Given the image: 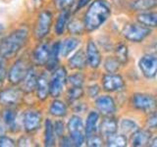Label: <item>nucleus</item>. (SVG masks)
<instances>
[{"instance_id":"15","label":"nucleus","mask_w":157,"mask_h":147,"mask_svg":"<svg viewBox=\"0 0 157 147\" xmlns=\"http://www.w3.org/2000/svg\"><path fill=\"white\" fill-rule=\"evenodd\" d=\"M102 87L107 92H118L125 87V81L120 75L107 74L102 77Z\"/></svg>"},{"instance_id":"37","label":"nucleus","mask_w":157,"mask_h":147,"mask_svg":"<svg viewBox=\"0 0 157 147\" xmlns=\"http://www.w3.org/2000/svg\"><path fill=\"white\" fill-rule=\"evenodd\" d=\"M17 146H33L34 141L33 138L32 134H26V132H22L21 134H19L16 138Z\"/></svg>"},{"instance_id":"32","label":"nucleus","mask_w":157,"mask_h":147,"mask_svg":"<svg viewBox=\"0 0 157 147\" xmlns=\"http://www.w3.org/2000/svg\"><path fill=\"white\" fill-rule=\"evenodd\" d=\"M104 69L108 74H115L120 69L121 63L118 61L115 56H109L104 61Z\"/></svg>"},{"instance_id":"42","label":"nucleus","mask_w":157,"mask_h":147,"mask_svg":"<svg viewBox=\"0 0 157 147\" xmlns=\"http://www.w3.org/2000/svg\"><path fill=\"white\" fill-rule=\"evenodd\" d=\"M86 145L87 146H91V147H98V146H101L103 141L100 135L98 134H94L90 137H87L86 139Z\"/></svg>"},{"instance_id":"2","label":"nucleus","mask_w":157,"mask_h":147,"mask_svg":"<svg viewBox=\"0 0 157 147\" xmlns=\"http://www.w3.org/2000/svg\"><path fill=\"white\" fill-rule=\"evenodd\" d=\"M111 15L109 4L105 0H94L90 3V7L83 17L86 31L93 32L99 28Z\"/></svg>"},{"instance_id":"10","label":"nucleus","mask_w":157,"mask_h":147,"mask_svg":"<svg viewBox=\"0 0 157 147\" xmlns=\"http://www.w3.org/2000/svg\"><path fill=\"white\" fill-rule=\"evenodd\" d=\"M38 43L33 47L29 57L33 65L37 68L45 67L49 59V54H50L51 44L45 41L43 39L41 41H37Z\"/></svg>"},{"instance_id":"12","label":"nucleus","mask_w":157,"mask_h":147,"mask_svg":"<svg viewBox=\"0 0 157 147\" xmlns=\"http://www.w3.org/2000/svg\"><path fill=\"white\" fill-rule=\"evenodd\" d=\"M49 72L46 70H43L40 73H38L36 91H34V96L40 102L45 101L47 98L50 96V88H49V81H50V76Z\"/></svg>"},{"instance_id":"35","label":"nucleus","mask_w":157,"mask_h":147,"mask_svg":"<svg viewBox=\"0 0 157 147\" xmlns=\"http://www.w3.org/2000/svg\"><path fill=\"white\" fill-rule=\"evenodd\" d=\"M77 0H53V5L57 11L62 12L65 10H71Z\"/></svg>"},{"instance_id":"18","label":"nucleus","mask_w":157,"mask_h":147,"mask_svg":"<svg viewBox=\"0 0 157 147\" xmlns=\"http://www.w3.org/2000/svg\"><path fill=\"white\" fill-rule=\"evenodd\" d=\"M48 114L53 118H56V119L65 118L68 114L67 104L58 98H53V100L48 107Z\"/></svg>"},{"instance_id":"27","label":"nucleus","mask_w":157,"mask_h":147,"mask_svg":"<svg viewBox=\"0 0 157 147\" xmlns=\"http://www.w3.org/2000/svg\"><path fill=\"white\" fill-rule=\"evenodd\" d=\"M136 21L149 28H157V12L141 13L137 15Z\"/></svg>"},{"instance_id":"6","label":"nucleus","mask_w":157,"mask_h":147,"mask_svg":"<svg viewBox=\"0 0 157 147\" xmlns=\"http://www.w3.org/2000/svg\"><path fill=\"white\" fill-rule=\"evenodd\" d=\"M43 117L40 110L34 107H28L23 109V130L24 132L33 135L40 130L43 125Z\"/></svg>"},{"instance_id":"41","label":"nucleus","mask_w":157,"mask_h":147,"mask_svg":"<svg viewBox=\"0 0 157 147\" xmlns=\"http://www.w3.org/2000/svg\"><path fill=\"white\" fill-rule=\"evenodd\" d=\"M146 126L148 129L156 130L157 129V110L152 111L149 116L147 117Z\"/></svg>"},{"instance_id":"1","label":"nucleus","mask_w":157,"mask_h":147,"mask_svg":"<svg viewBox=\"0 0 157 147\" xmlns=\"http://www.w3.org/2000/svg\"><path fill=\"white\" fill-rule=\"evenodd\" d=\"M32 28L27 23L15 26L0 37V58L11 62L26 49L32 37Z\"/></svg>"},{"instance_id":"31","label":"nucleus","mask_w":157,"mask_h":147,"mask_svg":"<svg viewBox=\"0 0 157 147\" xmlns=\"http://www.w3.org/2000/svg\"><path fill=\"white\" fill-rule=\"evenodd\" d=\"M83 94H85V91H83L82 86H71L66 93L67 101L70 104H74L78 100H80Z\"/></svg>"},{"instance_id":"14","label":"nucleus","mask_w":157,"mask_h":147,"mask_svg":"<svg viewBox=\"0 0 157 147\" xmlns=\"http://www.w3.org/2000/svg\"><path fill=\"white\" fill-rule=\"evenodd\" d=\"M37 77H38L37 67H36L34 65H32L29 67L27 75L25 76L23 81L21 82V85H19L21 87V89L23 90V92L26 94V96L33 94L34 91H36Z\"/></svg>"},{"instance_id":"16","label":"nucleus","mask_w":157,"mask_h":147,"mask_svg":"<svg viewBox=\"0 0 157 147\" xmlns=\"http://www.w3.org/2000/svg\"><path fill=\"white\" fill-rule=\"evenodd\" d=\"M98 113L103 116H113L116 112V103L109 95H102L97 97L94 102Z\"/></svg>"},{"instance_id":"29","label":"nucleus","mask_w":157,"mask_h":147,"mask_svg":"<svg viewBox=\"0 0 157 147\" xmlns=\"http://www.w3.org/2000/svg\"><path fill=\"white\" fill-rule=\"evenodd\" d=\"M106 145L109 147H124L127 145V136L125 134H113L106 136Z\"/></svg>"},{"instance_id":"30","label":"nucleus","mask_w":157,"mask_h":147,"mask_svg":"<svg viewBox=\"0 0 157 147\" xmlns=\"http://www.w3.org/2000/svg\"><path fill=\"white\" fill-rule=\"evenodd\" d=\"M120 130L123 134L132 136L135 132L139 130V126L136 123L130 119H123L120 123Z\"/></svg>"},{"instance_id":"40","label":"nucleus","mask_w":157,"mask_h":147,"mask_svg":"<svg viewBox=\"0 0 157 147\" xmlns=\"http://www.w3.org/2000/svg\"><path fill=\"white\" fill-rule=\"evenodd\" d=\"M53 126H54V131H55V134L57 138H60L61 136L65 134V124L64 122L61 120H56L53 123Z\"/></svg>"},{"instance_id":"5","label":"nucleus","mask_w":157,"mask_h":147,"mask_svg":"<svg viewBox=\"0 0 157 147\" xmlns=\"http://www.w3.org/2000/svg\"><path fill=\"white\" fill-rule=\"evenodd\" d=\"M26 97L20 86L5 85L0 88V109L8 107H23Z\"/></svg>"},{"instance_id":"43","label":"nucleus","mask_w":157,"mask_h":147,"mask_svg":"<svg viewBox=\"0 0 157 147\" xmlns=\"http://www.w3.org/2000/svg\"><path fill=\"white\" fill-rule=\"evenodd\" d=\"M59 140V145L60 146H75L74 145V142L72 140V138L69 135H65L64 134L63 136H61L60 138H58Z\"/></svg>"},{"instance_id":"13","label":"nucleus","mask_w":157,"mask_h":147,"mask_svg":"<svg viewBox=\"0 0 157 147\" xmlns=\"http://www.w3.org/2000/svg\"><path fill=\"white\" fill-rule=\"evenodd\" d=\"M139 68L145 77H155L157 75V57L152 54H145L140 59Z\"/></svg>"},{"instance_id":"23","label":"nucleus","mask_w":157,"mask_h":147,"mask_svg":"<svg viewBox=\"0 0 157 147\" xmlns=\"http://www.w3.org/2000/svg\"><path fill=\"white\" fill-rule=\"evenodd\" d=\"M118 130V122L112 116H104L99 125V132L102 136H108L116 134Z\"/></svg>"},{"instance_id":"7","label":"nucleus","mask_w":157,"mask_h":147,"mask_svg":"<svg viewBox=\"0 0 157 147\" xmlns=\"http://www.w3.org/2000/svg\"><path fill=\"white\" fill-rule=\"evenodd\" d=\"M67 71L65 67L58 66L55 70L51 72L49 88H50V97L59 98L64 92V88L67 85Z\"/></svg>"},{"instance_id":"24","label":"nucleus","mask_w":157,"mask_h":147,"mask_svg":"<svg viewBox=\"0 0 157 147\" xmlns=\"http://www.w3.org/2000/svg\"><path fill=\"white\" fill-rule=\"evenodd\" d=\"M71 17V10H65V11L60 12L54 23V33L57 36H61L65 32V29L68 27L69 21Z\"/></svg>"},{"instance_id":"4","label":"nucleus","mask_w":157,"mask_h":147,"mask_svg":"<svg viewBox=\"0 0 157 147\" xmlns=\"http://www.w3.org/2000/svg\"><path fill=\"white\" fill-rule=\"evenodd\" d=\"M53 26V13L48 9L40 10L32 28V36L36 41L45 39L51 32Z\"/></svg>"},{"instance_id":"9","label":"nucleus","mask_w":157,"mask_h":147,"mask_svg":"<svg viewBox=\"0 0 157 147\" xmlns=\"http://www.w3.org/2000/svg\"><path fill=\"white\" fill-rule=\"evenodd\" d=\"M151 33V29L141 24L130 23L122 28V34L131 42H141Z\"/></svg>"},{"instance_id":"17","label":"nucleus","mask_w":157,"mask_h":147,"mask_svg":"<svg viewBox=\"0 0 157 147\" xmlns=\"http://www.w3.org/2000/svg\"><path fill=\"white\" fill-rule=\"evenodd\" d=\"M86 55L87 59V65H90V68L96 69L100 66L101 64V54L99 49L96 46L94 41L90 40L86 43Z\"/></svg>"},{"instance_id":"46","label":"nucleus","mask_w":157,"mask_h":147,"mask_svg":"<svg viewBox=\"0 0 157 147\" xmlns=\"http://www.w3.org/2000/svg\"><path fill=\"white\" fill-rule=\"evenodd\" d=\"M90 2V0H78V1L77 2L76 11H78L80 9H82L83 7H86Z\"/></svg>"},{"instance_id":"22","label":"nucleus","mask_w":157,"mask_h":147,"mask_svg":"<svg viewBox=\"0 0 157 147\" xmlns=\"http://www.w3.org/2000/svg\"><path fill=\"white\" fill-rule=\"evenodd\" d=\"M60 46H61V41L56 40L51 44V49H50V54H49V59L48 62L45 66V69L48 72H53L55 69L59 66V57H60Z\"/></svg>"},{"instance_id":"26","label":"nucleus","mask_w":157,"mask_h":147,"mask_svg":"<svg viewBox=\"0 0 157 147\" xmlns=\"http://www.w3.org/2000/svg\"><path fill=\"white\" fill-rule=\"evenodd\" d=\"M80 45V40L75 36H70L65 38L61 41L60 46V55L61 57H68L71 53L76 50L77 47Z\"/></svg>"},{"instance_id":"39","label":"nucleus","mask_w":157,"mask_h":147,"mask_svg":"<svg viewBox=\"0 0 157 147\" xmlns=\"http://www.w3.org/2000/svg\"><path fill=\"white\" fill-rule=\"evenodd\" d=\"M17 146L16 139H14L11 134H5L0 136V147H12Z\"/></svg>"},{"instance_id":"33","label":"nucleus","mask_w":157,"mask_h":147,"mask_svg":"<svg viewBox=\"0 0 157 147\" xmlns=\"http://www.w3.org/2000/svg\"><path fill=\"white\" fill-rule=\"evenodd\" d=\"M115 57L118 59V61L121 63V65H125L128 62V59H129V50H128V47L125 44H118L115 48Z\"/></svg>"},{"instance_id":"21","label":"nucleus","mask_w":157,"mask_h":147,"mask_svg":"<svg viewBox=\"0 0 157 147\" xmlns=\"http://www.w3.org/2000/svg\"><path fill=\"white\" fill-rule=\"evenodd\" d=\"M98 122H99V113L95 111L90 112V114L86 117L85 130H86V139L87 137H90L94 134H97V130H99L98 127Z\"/></svg>"},{"instance_id":"19","label":"nucleus","mask_w":157,"mask_h":147,"mask_svg":"<svg viewBox=\"0 0 157 147\" xmlns=\"http://www.w3.org/2000/svg\"><path fill=\"white\" fill-rule=\"evenodd\" d=\"M67 65L71 70L81 71L82 69H85L87 65V59H86V53L82 50L76 51L68 59Z\"/></svg>"},{"instance_id":"38","label":"nucleus","mask_w":157,"mask_h":147,"mask_svg":"<svg viewBox=\"0 0 157 147\" xmlns=\"http://www.w3.org/2000/svg\"><path fill=\"white\" fill-rule=\"evenodd\" d=\"M8 65H9L8 61L0 58V88L6 85Z\"/></svg>"},{"instance_id":"8","label":"nucleus","mask_w":157,"mask_h":147,"mask_svg":"<svg viewBox=\"0 0 157 147\" xmlns=\"http://www.w3.org/2000/svg\"><path fill=\"white\" fill-rule=\"evenodd\" d=\"M67 130L75 146H82L86 142L85 125L81 117L77 115L72 116L67 123Z\"/></svg>"},{"instance_id":"47","label":"nucleus","mask_w":157,"mask_h":147,"mask_svg":"<svg viewBox=\"0 0 157 147\" xmlns=\"http://www.w3.org/2000/svg\"><path fill=\"white\" fill-rule=\"evenodd\" d=\"M149 145L152 146V147H157V137H155V138H153L150 141Z\"/></svg>"},{"instance_id":"45","label":"nucleus","mask_w":157,"mask_h":147,"mask_svg":"<svg viewBox=\"0 0 157 147\" xmlns=\"http://www.w3.org/2000/svg\"><path fill=\"white\" fill-rule=\"evenodd\" d=\"M5 134H8V129L5 123L3 122L2 118L0 117V136L5 135Z\"/></svg>"},{"instance_id":"25","label":"nucleus","mask_w":157,"mask_h":147,"mask_svg":"<svg viewBox=\"0 0 157 147\" xmlns=\"http://www.w3.org/2000/svg\"><path fill=\"white\" fill-rule=\"evenodd\" d=\"M151 132L147 130H137L134 134L131 136V142L132 146L144 147L150 143Z\"/></svg>"},{"instance_id":"11","label":"nucleus","mask_w":157,"mask_h":147,"mask_svg":"<svg viewBox=\"0 0 157 147\" xmlns=\"http://www.w3.org/2000/svg\"><path fill=\"white\" fill-rule=\"evenodd\" d=\"M132 104L135 109L151 113L152 111L156 110L157 108V100L154 96L146 93H135L132 98Z\"/></svg>"},{"instance_id":"28","label":"nucleus","mask_w":157,"mask_h":147,"mask_svg":"<svg viewBox=\"0 0 157 147\" xmlns=\"http://www.w3.org/2000/svg\"><path fill=\"white\" fill-rule=\"evenodd\" d=\"M157 7V0H134L132 9L135 11H148Z\"/></svg>"},{"instance_id":"20","label":"nucleus","mask_w":157,"mask_h":147,"mask_svg":"<svg viewBox=\"0 0 157 147\" xmlns=\"http://www.w3.org/2000/svg\"><path fill=\"white\" fill-rule=\"evenodd\" d=\"M56 138L53 122L47 118L43 122V145L46 147L54 146L56 144Z\"/></svg>"},{"instance_id":"48","label":"nucleus","mask_w":157,"mask_h":147,"mask_svg":"<svg viewBox=\"0 0 157 147\" xmlns=\"http://www.w3.org/2000/svg\"><path fill=\"white\" fill-rule=\"evenodd\" d=\"M3 32H4V26H3L2 24H0V36H2Z\"/></svg>"},{"instance_id":"36","label":"nucleus","mask_w":157,"mask_h":147,"mask_svg":"<svg viewBox=\"0 0 157 147\" xmlns=\"http://www.w3.org/2000/svg\"><path fill=\"white\" fill-rule=\"evenodd\" d=\"M83 82H85V76L81 72H78L73 74L71 76H68L67 83H69L71 86H82Z\"/></svg>"},{"instance_id":"44","label":"nucleus","mask_w":157,"mask_h":147,"mask_svg":"<svg viewBox=\"0 0 157 147\" xmlns=\"http://www.w3.org/2000/svg\"><path fill=\"white\" fill-rule=\"evenodd\" d=\"M99 91H100L99 86L97 85H92L90 86H88V88H87V94L90 98L97 97V95L99 94Z\"/></svg>"},{"instance_id":"34","label":"nucleus","mask_w":157,"mask_h":147,"mask_svg":"<svg viewBox=\"0 0 157 147\" xmlns=\"http://www.w3.org/2000/svg\"><path fill=\"white\" fill-rule=\"evenodd\" d=\"M67 29L69 33L72 36H78V34H82L86 28L83 22L81 23V21H78V20H73L72 22H69Z\"/></svg>"},{"instance_id":"3","label":"nucleus","mask_w":157,"mask_h":147,"mask_svg":"<svg viewBox=\"0 0 157 147\" xmlns=\"http://www.w3.org/2000/svg\"><path fill=\"white\" fill-rule=\"evenodd\" d=\"M32 65L33 63L31 61V57L27 56L26 53L20 54L14 60L9 62L6 85L19 86Z\"/></svg>"}]
</instances>
